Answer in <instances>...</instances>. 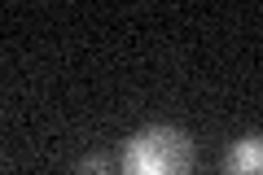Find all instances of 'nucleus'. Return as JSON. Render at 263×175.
Wrapping results in <instances>:
<instances>
[{"instance_id":"nucleus-1","label":"nucleus","mask_w":263,"mask_h":175,"mask_svg":"<svg viewBox=\"0 0 263 175\" xmlns=\"http://www.w3.org/2000/svg\"><path fill=\"white\" fill-rule=\"evenodd\" d=\"M123 175H193V140L180 127H141L123 145Z\"/></svg>"},{"instance_id":"nucleus-2","label":"nucleus","mask_w":263,"mask_h":175,"mask_svg":"<svg viewBox=\"0 0 263 175\" xmlns=\"http://www.w3.org/2000/svg\"><path fill=\"white\" fill-rule=\"evenodd\" d=\"M224 175H263V145L259 136H241L224 158Z\"/></svg>"},{"instance_id":"nucleus-3","label":"nucleus","mask_w":263,"mask_h":175,"mask_svg":"<svg viewBox=\"0 0 263 175\" xmlns=\"http://www.w3.org/2000/svg\"><path fill=\"white\" fill-rule=\"evenodd\" d=\"M79 175H114V166H110L105 153H88L84 162H79Z\"/></svg>"}]
</instances>
